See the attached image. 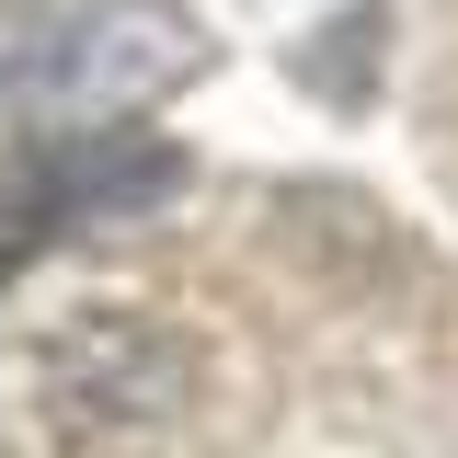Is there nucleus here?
<instances>
[{
  "label": "nucleus",
  "mask_w": 458,
  "mask_h": 458,
  "mask_svg": "<svg viewBox=\"0 0 458 458\" xmlns=\"http://www.w3.org/2000/svg\"><path fill=\"white\" fill-rule=\"evenodd\" d=\"M183 183V149L172 138H138V126H81V138H23L12 172H0V286L23 276L47 241L69 229L138 218Z\"/></svg>",
  "instance_id": "f03ea898"
},
{
  "label": "nucleus",
  "mask_w": 458,
  "mask_h": 458,
  "mask_svg": "<svg viewBox=\"0 0 458 458\" xmlns=\"http://www.w3.org/2000/svg\"><path fill=\"white\" fill-rule=\"evenodd\" d=\"M207 69V23L183 0H0V126L81 138L126 126Z\"/></svg>",
  "instance_id": "f257e3e1"
}]
</instances>
